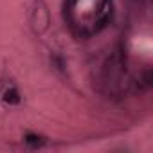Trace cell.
<instances>
[{
    "label": "cell",
    "instance_id": "obj_2",
    "mask_svg": "<svg viewBox=\"0 0 153 153\" xmlns=\"http://www.w3.org/2000/svg\"><path fill=\"white\" fill-rule=\"evenodd\" d=\"M24 144L31 149H40L47 144V137L36 131H25L24 133Z\"/></svg>",
    "mask_w": 153,
    "mask_h": 153
},
{
    "label": "cell",
    "instance_id": "obj_1",
    "mask_svg": "<svg viewBox=\"0 0 153 153\" xmlns=\"http://www.w3.org/2000/svg\"><path fill=\"white\" fill-rule=\"evenodd\" d=\"M29 22H31V27H33V31L36 34H43L49 29V25H51V13H49L45 2L38 0V2L33 6Z\"/></svg>",
    "mask_w": 153,
    "mask_h": 153
},
{
    "label": "cell",
    "instance_id": "obj_3",
    "mask_svg": "<svg viewBox=\"0 0 153 153\" xmlns=\"http://www.w3.org/2000/svg\"><path fill=\"white\" fill-rule=\"evenodd\" d=\"M2 101L9 106H18L22 103V94L15 85H9L4 92H2Z\"/></svg>",
    "mask_w": 153,
    "mask_h": 153
}]
</instances>
